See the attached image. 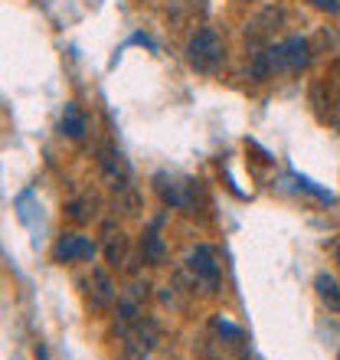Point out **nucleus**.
<instances>
[{"instance_id":"dca6fc26","label":"nucleus","mask_w":340,"mask_h":360,"mask_svg":"<svg viewBox=\"0 0 340 360\" xmlns=\"http://www.w3.org/2000/svg\"><path fill=\"white\" fill-rule=\"evenodd\" d=\"M69 217L76 219V223H89L95 217V210L89 213V200H76V203H69Z\"/></svg>"},{"instance_id":"f03ea898","label":"nucleus","mask_w":340,"mask_h":360,"mask_svg":"<svg viewBox=\"0 0 340 360\" xmlns=\"http://www.w3.org/2000/svg\"><path fill=\"white\" fill-rule=\"evenodd\" d=\"M187 272L193 275V282L203 285L207 292H216L219 288V262H216V252L213 246L200 243L187 252Z\"/></svg>"},{"instance_id":"0eeeda50","label":"nucleus","mask_w":340,"mask_h":360,"mask_svg":"<svg viewBox=\"0 0 340 360\" xmlns=\"http://www.w3.org/2000/svg\"><path fill=\"white\" fill-rule=\"evenodd\" d=\"M85 295H89V304L95 311H108L115 298H118V288H115V282L108 278L105 269H92V275L85 278Z\"/></svg>"},{"instance_id":"f3484780","label":"nucleus","mask_w":340,"mask_h":360,"mask_svg":"<svg viewBox=\"0 0 340 360\" xmlns=\"http://www.w3.org/2000/svg\"><path fill=\"white\" fill-rule=\"evenodd\" d=\"M311 7H318V10H324V13H331V17H337L340 0H311Z\"/></svg>"},{"instance_id":"4468645a","label":"nucleus","mask_w":340,"mask_h":360,"mask_svg":"<svg viewBox=\"0 0 340 360\" xmlns=\"http://www.w3.org/2000/svg\"><path fill=\"white\" fill-rule=\"evenodd\" d=\"M292 180L294 184H298V187L301 190H308V193H311V197H318V200H324V203H331V193H327V190H321L318 187V184H314V180H308V177H301V174H292Z\"/></svg>"},{"instance_id":"a211bd4d","label":"nucleus","mask_w":340,"mask_h":360,"mask_svg":"<svg viewBox=\"0 0 340 360\" xmlns=\"http://www.w3.org/2000/svg\"><path fill=\"white\" fill-rule=\"evenodd\" d=\"M37 357H39V360H49V357H46V351H37Z\"/></svg>"},{"instance_id":"f8f14e48","label":"nucleus","mask_w":340,"mask_h":360,"mask_svg":"<svg viewBox=\"0 0 340 360\" xmlns=\"http://www.w3.org/2000/svg\"><path fill=\"white\" fill-rule=\"evenodd\" d=\"M314 288H318V298H321L331 311H340V285H337V278H331V275H318L314 278Z\"/></svg>"},{"instance_id":"20e7f679","label":"nucleus","mask_w":340,"mask_h":360,"mask_svg":"<svg viewBox=\"0 0 340 360\" xmlns=\"http://www.w3.org/2000/svg\"><path fill=\"white\" fill-rule=\"evenodd\" d=\"M122 341H124L128 360H144L154 351V344H157V324H154L151 318H141V321H134L128 331H122Z\"/></svg>"},{"instance_id":"2eb2a0df","label":"nucleus","mask_w":340,"mask_h":360,"mask_svg":"<svg viewBox=\"0 0 340 360\" xmlns=\"http://www.w3.org/2000/svg\"><path fill=\"white\" fill-rule=\"evenodd\" d=\"M108 262H112V266H122L124 262V239H122V233H118V239L108 236Z\"/></svg>"},{"instance_id":"6e6552de","label":"nucleus","mask_w":340,"mask_h":360,"mask_svg":"<svg viewBox=\"0 0 340 360\" xmlns=\"http://www.w3.org/2000/svg\"><path fill=\"white\" fill-rule=\"evenodd\" d=\"M95 256V243L92 239L79 236V233H66V236L56 239V246H53V259L56 262H89Z\"/></svg>"},{"instance_id":"1a4fd4ad","label":"nucleus","mask_w":340,"mask_h":360,"mask_svg":"<svg viewBox=\"0 0 340 360\" xmlns=\"http://www.w3.org/2000/svg\"><path fill=\"white\" fill-rule=\"evenodd\" d=\"M102 174L112 190H128V184H131V167L122 158V151H115V148H102Z\"/></svg>"},{"instance_id":"7ed1b4c3","label":"nucleus","mask_w":340,"mask_h":360,"mask_svg":"<svg viewBox=\"0 0 340 360\" xmlns=\"http://www.w3.org/2000/svg\"><path fill=\"white\" fill-rule=\"evenodd\" d=\"M268 59H272V69H278V72H301V69L311 63L308 39H301V37L285 39V43H278V46L268 53Z\"/></svg>"},{"instance_id":"f257e3e1","label":"nucleus","mask_w":340,"mask_h":360,"mask_svg":"<svg viewBox=\"0 0 340 360\" xmlns=\"http://www.w3.org/2000/svg\"><path fill=\"white\" fill-rule=\"evenodd\" d=\"M223 59H226V46H223V39H219L213 30H197V33L190 37V43H187V63L197 69V72L213 76V72H219Z\"/></svg>"},{"instance_id":"423d86ee","label":"nucleus","mask_w":340,"mask_h":360,"mask_svg":"<svg viewBox=\"0 0 340 360\" xmlns=\"http://www.w3.org/2000/svg\"><path fill=\"white\" fill-rule=\"evenodd\" d=\"M144 302H148V282H138L131 288H124L122 298H118V334L128 331L134 321L144 318Z\"/></svg>"},{"instance_id":"9b49d317","label":"nucleus","mask_w":340,"mask_h":360,"mask_svg":"<svg viewBox=\"0 0 340 360\" xmlns=\"http://www.w3.org/2000/svg\"><path fill=\"white\" fill-rule=\"evenodd\" d=\"M59 128H63V134L66 138H72V141H82L85 131H89V122H85V115L79 112L76 102H66V108H63V118H59Z\"/></svg>"},{"instance_id":"39448f33","label":"nucleus","mask_w":340,"mask_h":360,"mask_svg":"<svg viewBox=\"0 0 340 360\" xmlns=\"http://www.w3.org/2000/svg\"><path fill=\"white\" fill-rule=\"evenodd\" d=\"M154 190L161 193V200L174 210H190L193 207V184L180 177H170V174H154Z\"/></svg>"},{"instance_id":"9d476101","label":"nucleus","mask_w":340,"mask_h":360,"mask_svg":"<svg viewBox=\"0 0 340 360\" xmlns=\"http://www.w3.org/2000/svg\"><path fill=\"white\" fill-rule=\"evenodd\" d=\"M141 259L148 262V266H161L164 259H167V249H164V243H161V219H154L151 229L144 233V239H141Z\"/></svg>"},{"instance_id":"ddd939ff","label":"nucleus","mask_w":340,"mask_h":360,"mask_svg":"<svg viewBox=\"0 0 340 360\" xmlns=\"http://www.w3.org/2000/svg\"><path fill=\"white\" fill-rule=\"evenodd\" d=\"M213 328H216L223 338H229V341L242 344V328H236V324L229 321V318H213Z\"/></svg>"}]
</instances>
